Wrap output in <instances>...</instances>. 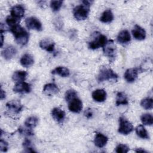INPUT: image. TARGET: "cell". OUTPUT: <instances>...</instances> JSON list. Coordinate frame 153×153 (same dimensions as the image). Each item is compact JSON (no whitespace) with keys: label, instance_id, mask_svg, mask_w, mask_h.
<instances>
[{"label":"cell","instance_id":"obj_8","mask_svg":"<svg viewBox=\"0 0 153 153\" xmlns=\"http://www.w3.org/2000/svg\"><path fill=\"white\" fill-rule=\"evenodd\" d=\"M6 107L10 112L14 114H19L23 108V105L17 100H13L8 102L6 103Z\"/></svg>","mask_w":153,"mask_h":153},{"label":"cell","instance_id":"obj_39","mask_svg":"<svg viewBox=\"0 0 153 153\" xmlns=\"http://www.w3.org/2000/svg\"><path fill=\"white\" fill-rule=\"evenodd\" d=\"M1 47H2V45H3V43H4V35H3V33H1Z\"/></svg>","mask_w":153,"mask_h":153},{"label":"cell","instance_id":"obj_20","mask_svg":"<svg viewBox=\"0 0 153 153\" xmlns=\"http://www.w3.org/2000/svg\"><path fill=\"white\" fill-rule=\"evenodd\" d=\"M117 41L121 44H125L128 43L131 40V36L127 30H123L120 31L117 36Z\"/></svg>","mask_w":153,"mask_h":153},{"label":"cell","instance_id":"obj_1","mask_svg":"<svg viewBox=\"0 0 153 153\" xmlns=\"http://www.w3.org/2000/svg\"><path fill=\"white\" fill-rule=\"evenodd\" d=\"M10 30L13 34L15 40L17 44L21 45H25L29 41V35L25 29L19 24L10 27Z\"/></svg>","mask_w":153,"mask_h":153},{"label":"cell","instance_id":"obj_34","mask_svg":"<svg viewBox=\"0 0 153 153\" xmlns=\"http://www.w3.org/2000/svg\"><path fill=\"white\" fill-rule=\"evenodd\" d=\"M129 148L126 145L120 143L118 144L115 148V152L117 153H126L129 151Z\"/></svg>","mask_w":153,"mask_h":153},{"label":"cell","instance_id":"obj_22","mask_svg":"<svg viewBox=\"0 0 153 153\" xmlns=\"http://www.w3.org/2000/svg\"><path fill=\"white\" fill-rule=\"evenodd\" d=\"M28 74L25 71H16L12 75V79L17 82H23L26 79Z\"/></svg>","mask_w":153,"mask_h":153},{"label":"cell","instance_id":"obj_5","mask_svg":"<svg viewBox=\"0 0 153 153\" xmlns=\"http://www.w3.org/2000/svg\"><path fill=\"white\" fill-rule=\"evenodd\" d=\"M90 7L85 5H79L75 7L73 10L74 17L78 20H85L89 14Z\"/></svg>","mask_w":153,"mask_h":153},{"label":"cell","instance_id":"obj_33","mask_svg":"<svg viewBox=\"0 0 153 153\" xmlns=\"http://www.w3.org/2000/svg\"><path fill=\"white\" fill-rule=\"evenodd\" d=\"M5 22H6L7 24L9 26H10V27H11L16 25H18L20 22V20L16 19V18L12 17L11 16H8L7 17Z\"/></svg>","mask_w":153,"mask_h":153},{"label":"cell","instance_id":"obj_30","mask_svg":"<svg viewBox=\"0 0 153 153\" xmlns=\"http://www.w3.org/2000/svg\"><path fill=\"white\" fill-rule=\"evenodd\" d=\"M76 96H77L76 91L74 89H69L66 91L65 94V99L66 102H69L71 100L74 99V98H76Z\"/></svg>","mask_w":153,"mask_h":153},{"label":"cell","instance_id":"obj_7","mask_svg":"<svg viewBox=\"0 0 153 153\" xmlns=\"http://www.w3.org/2000/svg\"><path fill=\"white\" fill-rule=\"evenodd\" d=\"M26 26L28 29L35 30L36 31H41L42 26L41 22L35 17H27L25 20Z\"/></svg>","mask_w":153,"mask_h":153},{"label":"cell","instance_id":"obj_14","mask_svg":"<svg viewBox=\"0 0 153 153\" xmlns=\"http://www.w3.org/2000/svg\"><path fill=\"white\" fill-rule=\"evenodd\" d=\"M131 32L133 37L137 40L142 41L146 38V31L143 27L137 25L134 26Z\"/></svg>","mask_w":153,"mask_h":153},{"label":"cell","instance_id":"obj_11","mask_svg":"<svg viewBox=\"0 0 153 153\" xmlns=\"http://www.w3.org/2000/svg\"><path fill=\"white\" fill-rule=\"evenodd\" d=\"M139 70L137 68H130L126 71L124 77L127 82H133L137 78Z\"/></svg>","mask_w":153,"mask_h":153},{"label":"cell","instance_id":"obj_21","mask_svg":"<svg viewBox=\"0 0 153 153\" xmlns=\"http://www.w3.org/2000/svg\"><path fill=\"white\" fill-rule=\"evenodd\" d=\"M20 63L25 68H29L32 66L34 63L33 57L29 54L26 53L22 56L20 60Z\"/></svg>","mask_w":153,"mask_h":153},{"label":"cell","instance_id":"obj_36","mask_svg":"<svg viewBox=\"0 0 153 153\" xmlns=\"http://www.w3.org/2000/svg\"><path fill=\"white\" fill-rule=\"evenodd\" d=\"M84 115L87 118H91L93 115V112H92L91 109H87V110H85V112H84Z\"/></svg>","mask_w":153,"mask_h":153},{"label":"cell","instance_id":"obj_15","mask_svg":"<svg viewBox=\"0 0 153 153\" xmlns=\"http://www.w3.org/2000/svg\"><path fill=\"white\" fill-rule=\"evenodd\" d=\"M42 91L44 94L48 96H51L58 93L59 91V88L57 85L54 83H48L44 85Z\"/></svg>","mask_w":153,"mask_h":153},{"label":"cell","instance_id":"obj_9","mask_svg":"<svg viewBox=\"0 0 153 153\" xmlns=\"http://www.w3.org/2000/svg\"><path fill=\"white\" fill-rule=\"evenodd\" d=\"M31 86L29 83L26 82H17L13 88V90L15 93H29L31 91Z\"/></svg>","mask_w":153,"mask_h":153},{"label":"cell","instance_id":"obj_38","mask_svg":"<svg viewBox=\"0 0 153 153\" xmlns=\"http://www.w3.org/2000/svg\"><path fill=\"white\" fill-rule=\"evenodd\" d=\"M134 151L136 152H147L146 151H145L142 148H137L136 149L134 150Z\"/></svg>","mask_w":153,"mask_h":153},{"label":"cell","instance_id":"obj_19","mask_svg":"<svg viewBox=\"0 0 153 153\" xmlns=\"http://www.w3.org/2000/svg\"><path fill=\"white\" fill-rule=\"evenodd\" d=\"M92 98L97 102H103L106 99L107 94L103 89H97L92 93Z\"/></svg>","mask_w":153,"mask_h":153},{"label":"cell","instance_id":"obj_29","mask_svg":"<svg viewBox=\"0 0 153 153\" xmlns=\"http://www.w3.org/2000/svg\"><path fill=\"white\" fill-rule=\"evenodd\" d=\"M140 106L145 109H152L153 107V100L152 98L147 97L142 99L140 102Z\"/></svg>","mask_w":153,"mask_h":153},{"label":"cell","instance_id":"obj_10","mask_svg":"<svg viewBox=\"0 0 153 153\" xmlns=\"http://www.w3.org/2000/svg\"><path fill=\"white\" fill-rule=\"evenodd\" d=\"M68 108L72 112L79 113L82 109V102L79 99L74 98L69 102Z\"/></svg>","mask_w":153,"mask_h":153},{"label":"cell","instance_id":"obj_12","mask_svg":"<svg viewBox=\"0 0 153 153\" xmlns=\"http://www.w3.org/2000/svg\"><path fill=\"white\" fill-rule=\"evenodd\" d=\"M39 47L48 52H53L54 50L55 43L50 38H44L39 42Z\"/></svg>","mask_w":153,"mask_h":153},{"label":"cell","instance_id":"obj_27","mask_svg":"<svg viewBox=\"0 0 153 153\" xmlns=\"http://www.w3.org/2000/svg\"><path fill=\"white\" fill-rule=\"evenodd\" d=\"M38 123V118L35 116H30L26 118L25 125L28 128H33L35 127Z\"/></svg>","mask_w":153,"mask_h":153},{"label":"cell","instance_id":"obj_28","mask_svg":"<svg viewBox=\"0 0 153 153\" xmlns=\"http://www.w3.org/2000/svg\"><path fill=\"white\" fill-rule=\"evenodd\" d=\"M140 120L142 123L145 126H152L153 123L152 115L148 113L142 114L140 117Z\"/></svg>","mask_w":153,"mask_h":153},{"label":"cell","instance_id":"obj_35","mask_svg":"<svg viewBox=\"0 0 153 153\" xmlns=\"http://www.w3.org/2000/svg\"><path fill=\"white\" fill-rule=\"evenodd\" d=\"M8 148V143L2 139L0 140V150L1 152H7Z\"/></svg>","mask_w":153,"mask_h":153},{"label":"cell","instance_id":"obj_4","mask_svg":"<svg viewBox=\"0 0 153 153\" xmlns=\"http://www.w3.org/2000/svg\"><path fill=\"white\" fill-rule=\"evenodd\" d=\"M103 51L105 56L109 58L110 62H113L115 60L117 54V47L113 40L110 39L107 41L103 47Z\"/></svg>","mask_w":153,"mask_h":153},{"label":"cell","instance_id":"obj_24","mask_svg":"<svg viewBox=\"0 0 153 153\" xmlns=\"http://www.w3.org/2000/svg\"><path fill=\"white\" fill-rule=\"evenodd\" d=\"M115 104L117 106L120 105H126L128 104V100L127 95L125 93L120 91L117 93L116 96V102Z\"/></svg>","mask_w":153,"mask_h":153},{"label":"cell","instance_id":"obj_26","mask_svg":"<svg viewBox=\"0 0 153 153\" xmlns=\"http://www.w3.org/2000/svg\"><path fill=\"white\" fill-rule=\"evenodd\" d=\"M136 133L139 137L142 139H147L149 138L148 133L143 125H139L137 126L136 128Z\"/></svg>","mask_w":153,"mask_h":153},{"label":"cell","instance_id":"obj_2","mask_svg":"<svg viewBox=\"0 0 153 153\" xmlns=\"http://www.w3.org/2000/svg\"><path fill=\"white\" fill-rule=\"evenodd\" d=\"M118 78V75L111 68L103 66L100 68L97 79L99 82H102L111 79L117 80Z\"/></svg>","mask_w":153,"mask_h":153},{"label":"cell","instance_id":"obj_23","mask_svg":"<svg viewBox=\"0 0 153 153\" xmlns=\"http://www.w3.org/2000/svg\"><path fill=\"white\" fill-rule=\"evenodd\" d=\"M51 73L53 75H58L62 77H67L70 75L69 70L64 66H58L51 71Z\"/></svg>","mask_w":153,"mask_h":153},{"label":"cell","instance_id":"obj_25","mask_svg":"<svg viewBox=\"0 0 153 153\" xmlns=\"http://www.w3.org/2000/svg\"><path fill=\"white\" fill-rule=\"evenodd\" d=\"M114 14L111 10H105L100 17V21L102 23H111L114 20Z\"/></svg>","mask_w":153,"mask_h":153},{"label":"cell","instance_id":"obj_16","mask_svg":"<svg viewBox=\"0 0 153 153\" xmlns=\"http://www.w3.org/2000/svg\"><path fill=\"white\" fill-rule=\"evenodd\" d=\"M53 118L57 123H62L65 118V112L59 108H54L51 110V112Z\"/></svg>","mask_w":153,"mask_h":153},{"label":"cell","instance_id":"obj_3","mask_svg":"<svg viewBox=\"0 0 153 153\" xmlns=\"http://www.w3.org/2000/svg\"><path fill=\"white\" fill-rule=\"evenodd\" d=\"M94 39L88 42V48L91 50H96L99 47H103L107 42V38L106 36L100 34L99 32H94Z\"/></svg>","mask_w":153,"mask_h":153},{"label":"cell","instance_id":"obj_17","mask_svg":"<svg viewBox=\"0 0 153 153\" xmlns=\"http://www.w3.org/2000/svg\"><path fill=\"white\" fill-rule=\"evenodd\" d=\"M108 141V138L104 134L100 133H97L94 139V143L98 148L104 147Z\"/></svg>","mask_w":153,"mask_h":153},{"label":"cell","instance_id":"obj_18","mask_svg":"<svg viewBox=\"0 0 153 153\" xmlns=\"http://www.w3.org/2000/svg\"><path fill=\"white\" fill-rule=\"evenodd\" d=\"M16 54L17 50L13 45H8L2 51V56L7 60H9L13 59Z\"/></svg>","mask_w":153,"mask_h":153},{"label":"cell","instance_id":"obj_37","mask_svg":"<svg viewBox=\"0 0 153 153\" xmlns=\"http://www.w3.org/2000/svg\"><path fill=\"white\" fill-rule=\"evenodd\" d=\"M6 97V94L5 91H4L2 88L1 89V96H0V98L1 100H3L4 99H5Z\"/></svg>","mask_w":153,"mask_h":153},{"label":"cell","instance_id":"obj_6","mask_svg":"<svg viewBox=\"0 0 153 153\" xmlns=\"http://www.w3.org/2000/svg\"><path fill=\"white\" fill-rule=\"evenodd\" d=\"M133 130V124L123 117L119 118V127L118 132L123 135H127Z\"/></svg>","mask_w":153,"mask_h":153},{"label":"cell","instance_id":"obj_31","mask_svg":"<svg viewBox=\"0 0 153 153\" xmlns=\"http://www.w3.org/2000/svg\"><path fill=\"white\" fill-rule=\"evenodd\" d=\"M63 4V1H51L50 2V7L51 8V10H53V11L54 12H56L58 11L60 8L62 7Z\"/></svg>","mask_w":153,"mask_h":153},{"label":"cell","instance_id":"obj_13","mask_svg":"<svg viewBox=\"0 0 153 153\" xmlns=\"http://www.w3.org/2000/svg\"><path fill=\"white\" fill-rule=\"evenodd\" d=\"M25 8L20 4H18L13 6L10 10V14L12 17L20 20L24 16L25 14Z\"/></svg>","mask_w":153,"mask_h":153},{"label":"cell","instance_id":"obj_32","mask_svg":"<svg viewBox=\"0 0 153 153\" xmlns=\"http://www.w3.org/2000/svg\"><path fill=\"white\" fill-rule=\"evenodd\" d=\"M23 147L25 149V151L27 152H36L33 149L30 140L27 139H25L23 142Z\"/></svg>","mask_w":153,"mask_h":153}]
</instances>
